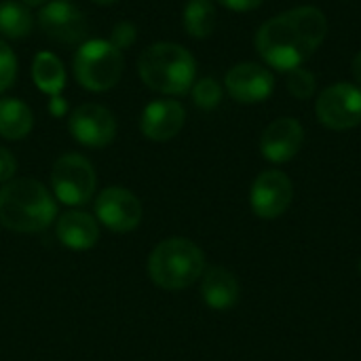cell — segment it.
<instances>
[{
    "label": "cell",
    "mask_w": 361,
    "mask_h": 361,
    "mask_svg": "<svg viewBox=\"0 0 361 361\" xmlns=\"http://www.w3.org/2000/svg\"><path fill=\"white\" fill-rule=\"evenodd\" d=\"M326 34V15L315 6H298L262 23L256 34V49L269 66L290 72L319 49Z\"/></svg>",
    "instance_id": "1"
},
{
    "label": "cell",
    "mask_w": 361,
    "mask_h": 361,
    "mask_svg": "<svg viewBox=\"0 0 361 361\" xmlns=\"http://www.w3.org/2000/svg\"><path fill=\"white\" fill-rule=\"evenodd\" d=\"M57 216L51 192L32 178H17L0 188V226L13 233H40Z\"/></svg>",
    "instance_id": "2"
},
{
    "label": "cell",
    "mask_w": 361,
    "mask_h": 361,
    "mask_svg": "<svg viewBox=\"0 0 361 361\" xmlns=\"http://www.w3.org/2000/svg\"><path fill=\"white\" fill-rule=\"evenodd\" d=\"M142 82L165 95H184L192 89L197 63L188 49L176 42H157L144 49L137 61Z\"/></svg>",
    "instance_id": "3"
},
{
    "label": "cell",
    "mask_w": 361,
    "mask_h": 361,
    "mask_svg": "<svg viewBox=\"0 0 361 361\" xmlns=\"http://www.w3.org/2000/svg\"><path fill=\"white\" fill-rule=\"evenodd\" d=\"M205 271V254L184 237L161 241L148 258V277L161 290L178 292L190 288Z\"/></svg>",
    "instance_id": "4"
},
{
    "label": "cell",
    "mask_w": 361,
    "mask_h": 361,
    "mask_svg": "<svg viewBox=\"0 0 361 361\" xmlns=\"http://www.w3.org/2000/svg\"><path fill=\"white\" fill-rule=\"evenodd\" d=\"M72 68L74 78L82 89L99 93L112 89L121 80L125 59L110 40L93 38L78 47Z\"/></svg>",
    "instance_id": "5"
},
{
    "label": "cell",
    "mask_w": 361,
    "mask_h": 361,
    "mask_svg": "<svg viewBox=\"0 0 361 361\" xmlns=\"http://www.w3.org/2000/svg\"><path fill=\"white\" fill-rule=\"evenodd\" d=\"M51 186L61 203L85 205L95 192V169L82 154H61L51 169Z\"/></svg>",
    "instance_id": "6"
},
{
    "label": "cell",
    "mask_w": 361,
    "mask_h": 361,
    "mask_svg": "<svg viewBox=\"0 0 361 361\" xmlns=\"http://www.w3.org/2000/svg\"><path fill=\"white\" fill-rule=\"evenodd\" d=\"M315 110L328 129H353L361 123V89L351 82H336L322 91Z\"/></svg>",
    "instance_id": "7"
},
{
    "label": "cell",
    "mask_w": 361,
    "mask_h": 361,
    "mask_svg": "<svg viewBox=\"0 0 361 361\" xmlns=\"http://www.w3.org/2000/svg\"><path fill=\"white\" fill-rule=\"evenodd\" d=\"M95 216L112 233H131L142 222V203L131 190L110 186L95 199Z\"/></svg>",
    "instance_id": "8"
},
{
    "label": "cell",
    "mask_w": 361,
    "mask_h": 361,
    "mask_svg": "<svg viewBox=\"0 0 361 361\" xmlns=\"http://www.w3.org/2000/svg\"><path fill=\"white\" fill-rule=\"evenodd\" d=\"M72 137L87 148H104L116 135V118L102 104H82L68 118Z\"/></svg>",
    "instance_id": "9"
},
{
    "label": "cell",
    "mask_w": 361,
    "mask_h": 361,
    "mask_svg": "<svg viewBox=\"0 0 361 361\" xmlns=\"http://www.w3.org/2000/svg\"><path fill=\"white\" fill-rule=\"evenodd\" d=\"M292 199H294L292 180L279 169L262 171L252 184L250 205L258 218L273 220L283 216L292 205Z\"/></svg>",
    "instance_id": "10"
},
{
    "label": "cell",
    "mask_w": 361,
    "mask_h": 361,
    "mask_svg": "<svg viewBox=\"0 0 361 361\" xmlns=\"http://www.w3.org/2000/svg\"><path fill=\"white\" fill-rule=\"evenodd\" d=\"M38 25L55 42L74 44L85 38L87 19L72 0H51L38 13Z\"/></svg>",
    "instance_id": "11"
},
{
    "label": "cell",
    "mask_w": 361,
    "mask_h": 361,
    "mask_svg": "<svg viewBox=\"0 0 361 361\" xmlns=\"http://www.w3.org/2000/svg\"><path fill=\"white\" fill-rule=\"evenodd\" d=\"M224 82L228 95L239 104H260L269 99L275 89V76L271 74V70L254 61L233 66L226 72Z\"/></svg>",
    "instance_id": "12"
},
{
    "label": "cell",
    "mask_w": 361,
    "mask_h": 361,
    "mask_svg": "<svg viewBox=\"0 0 361 361\" xmlns=\"http://www.w3.org/2000/svg\"><path fill=\"white\" fill-rule=\"evenodd\" d=\"M305 142V129L296 118H277L273 121L262 137H260V150L267 161L271 163H288L292 161Z\"/></svg>",
    "instance_id": "13"
},
{
    "label": "cell",
    "mask_w": 361,
    "mask_h": 361,
    "mask_svg": "<svg viewBox=\"0 0 361 361\" xmlns=\"http://www.w3.org/2000/svg\"><path fill=\"white\" fill-rule=\"evenodd\" d=\"M184 121H186V112L180 102L154 99L144 108L140 118V129L152 142H167L182 131Z\"/></svg>",
    "instance_id": "14"
},
{
    "label": "cell",
    "mask_w": 361,
    "mask_h": 361,
    "mask_svg": "<svg viewBox=\"0 0 361 361\" xmlns=\"http://www.w3.org/2000/svg\"><path fill=\"white\" fill-rule=\"evenodd\" d=\"M57 239L63 247L74 250V252H85L91 250L97 239H99V224L97 220L80 209L66 212L55 226Z\"/></svg>",
    "instance_id": "15"
},
{
    "label": "cell",
    "mask_w": 361,
    "mask_h": 361,
    "mask_svg": "<svg viewBox=\"0 0 361 361\" xmlns=\"http://www.w3.org/2000/svg\"><path fill=\"white\" fill-rule=\"evenodd\" d=\"M201 296L209 309L228 311L239 300V281L231 271L222 267H212L203 273Z\"/></svg>",
    "instance_id": "16"
},
{
    "label": "cell",
    "mask_w": 361,
    "mask_h": 361,
    "mask_svg": "<svg viewBox=\"0 0 361 361\" xmlns=\"http://www.w3.org/2000/svg\"><path fill=\"white\" fill-rule=\"evenodd\" d=\"M34 127L32 110L17 97L0 99V135L4 140H23Z\"/></svg>",
    "instance_id": "17"
},
{
    "label": "cell",
    "mask_w": 361,
    "mask_h": 361,
    "mask_svg": "<svg viewBox=\"0 0 361 361\" xmlns=\"http://www.w3.org/2000/svg\"><path fill=\"white\" fill-rule=\"evenodd\" d=\"M32 78L44 95L59 97L66 87V68L57 55L40 51L32 61Z\"/></svg>",
    "instance_id": "18"
},
{
    "label": "cell",
    "mask_w": 361,
    "mask_h": 361,
    "mask_svg": "<svg viewBox=\"0 0 361 361\" xmlns=\"http://www.w3.org/2000/svg\"><path fill=\"white\" fill-rule=\"evenodd\" d=\"M34 19L27 4L17 0H6L0 4V34L13 40L25 38L32 32Z\"/></svg>",
    "instance_id": "19"
},
{
    "label": "cell",
    "mask_w": 361,
    "mask_h": 361,
    "mask_svg": "<svg viewBox=\"0 0 361 361\" xmlns=\"http://www.w3.org/2000/svg\"><path fill=\"white\" fill-rule=\"evenodd\" d=\"M184 27L192 38H207L216 27L214 0H188L184 6Z\"/></svg>",
    "instance_id": "20"
},
{
    "label": "cell",
    "mask_w": 361,
    "mask_h": 361,
    "mask_svg": "<svg viewBox=\"0 0 361 361\" xmlns=\"http://www.w3.org/2000/svg\"><path fill=\"white\" fill-rule=\"evenodd\" d=\"M192 99L199 108L203 110H212L222 102V87L216 78L207 76L201 78L192 85Z\"/></svg>",
    "instance_id": "21"
},
{
    "label": "cell",
    "mask_w": 361,
    "mask_h": 361,
    "mask_svg": "<svg viewBox=\"0 0 361 361\" xmlns=\"http://www.w3.org/2000/svg\"><path fill=\"white\" fill-rule=\"evenodd\" d=\"M315 74L305 70V68H296L288 72V89L294 97L298 99H309L315 93Z\"/></svg>",
    "instance_id": "22"
},
{
    "label": "cell",
    "mask_w": 361,
    "mask_h": 361,
    "mask_svg": "<svg viewBox=\"0 0 361 361\" xmlns=\"http://www.w3.org/2000/svg\"><path fill=\"white\" fill-rule=\"evenodd\" d=\"M15 78H17V57L13 49L4 40H0V93L11 89Z\"/></svg>",
    "instance_id": "23"
},
{
    "label": "cell",
    "mask_w": 361,
    "mask_h": 361,
    "mask_svg": "<svg viewBox=\"0 0 361 361\" xmlns=\"http://www.w3.org/2000/svg\"><path fill=\"white\" fill-rule=\"evenodd\" d=\"M137 38V27L131 23V21H118L114 27H112V36H110V42L123 51V49H129Z\"/></svg>",
    "instance_id": "24"
},
{
    "label": "cell",
    "mask_w": 361,
    "mask_h": 361,
    "mask_svg": "<svg viewBox=\"0 0 361 361\" xmlns=\"http://www.w3.org/2000/svg\"><path fill=\"white\" fill-rule=\"evenodd\" d=\"M15 173H17V159L13 157L11 150L0 146V182L2 184L11 182L15 178Z\"/></svg>",
    "instance_id": "25"
},
{
    "label": "cell",
    "mask_w": 361,
    "mask_h": 361,
    "mask_svg": "<svg viewBox=\"0 0 361 361\" xmlns=\"http://www.w3.org/2000/svg\"><path fill=\"white\" fill-rule=\"evenodd\" d=\"M222 6L231 8V11H237V13H245V11H254L258 8L264 0H218Z\"/></svg>",
    "instance_id": "26"
},
{
    "label": "cell",
    "mask_w": 361,
    "mask_h": 361,
    "mask_svg": "<svg viewBox=\"0 0 361 361\" xmlns=\"http://www.w3.org/2000/svg\"><path fill=\"white\" fill-rule=\"evenodd\" d=\"M49 112L57 118H61L68 112V102L59 95V97H51L49 99Z\"/></svg>",
    "instance_id": "27"
},
{
    "label": "cell",
    "mask_w": 361,
    "mask_h": 361,
    "mask_svg": "<svg viewBox=\"0 0 361 361\" xmlns=\"http://www.w3.org/2000/svg\"><path fill=\"white\" fill-rule=\"evenodd\" d=\"M353 76H355V80L361 85V51L353 57Z\"/></svg>",
    "instance_id": "28"
},
{
    "label": "cell",
    "mask_w": 361,
    "mask_h": 361,
    "mask_svg": "<svg viewBox=\"0 0 361 361\" xmlns=\"http://www.w3.org/2000/svg\"><path fill=\"white\" fill-rule=\"evenodd\" d=\"M49 0H23V4H27V6H42V4H47Z\"/></svg>",
    "instance_id": "29"
},
{
    "label": "cell",
    "mask_w": 361,
    "mask_h": 361,
    "mask_svg": "<svg viewBox=\"0 0 361 361\" xmlns=\"http://www.w3.org/2000/svg\"><path fill=\"white\" fill-rule=\"evenodd\" d=\"M91 2H95V4H104V6H108V4H114V2H118V0H91Z\"/></svg>",
    "instance_id": "30"
},
{
    "label": "cell",
    "mask_w": 361,
    "mask_h": 361,
    "mask_svg": "<svg viewBox=\"0 0 361 361\" xmlns=\"http://www.w3.org/2000/svg\"><path fill=\"white\" fill-rule=\"evenodd\" d=\"M360 273H361V262H360Z\"/></svg>",
    "instance_id": "31"
}]
</instances>
